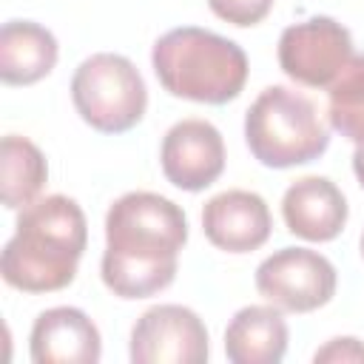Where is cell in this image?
I'll use <instances>...</instances> for the list:
<instances>
[{
    "mask_svg": "<svg viewBox=\"0 0 364 364\" xmlns=\"http://www.w3.org/2000/svg\"><path fill=\"white\" fill-rule=\"evenodd\" d=\"M353 54V34L324 14L293 23L279 37L282 71L307 88H327Z\"/></svg>",
    "mask_w": 364,
    "mask_h": 364,
    "instance_id": "7",
    "label": "cell"
},
{
    "mask_svg": "<svg viewBox=\"0 0 364 364\" xmlns=\"http://www.w3.org/2000/svg\"><path fill=\"white\" fill-rule=\"evenodd\" d=\"M28 350L34 364H97L102 355V338L82 310L51 307L34 318Z\"/></svg>",
    "mask_w": 364,
    "mask_h": 364,
    "instance_id": "11",
    "label": "cell"
},
{
    "mask_svg": "<svg viewBox=\"0 0 364 364\" xmlns=\"http://www.w3.org/2000/svg\"><path fill=\"white\" fill-rule=\"evenodd\" d=\"M256 290L282 313H313L336 296V267L310 247H282L256 267Z\"/></svg>",
    "mask_w": 364,
    "mask_h": 364,
    "instance_id": "6",
    "label": "cell"
},
{
    "mask_svg": "<svg viewBox=\"0 0 364 364\" xmlns=\"http://www.w3.org/2000/svg\"><path fill=\"white\" fill-rule=\"evenodd\" d=\"M245 142L264 168H293L327 151L330 128L310 97L287 85H267L245 114Z\"/></svg>",
    "mask_w": 364,
    "mask_h": 364,
    "instance_id": "4",
    "label": "cell"
},
{
    "mask_svg": "<svg viewBox=\"0 0 364 364\" xmlns=\"http://www.w3.org/2000/svg\"><path fill=\"white\" fill-rule=\"evenodd\" d=\"M151 65L159 85L179 100L225 105L247 82V54L239 43L199 28H171L154 43Z\"/></svg>",
    "mask_w": 364,
    "mask_h": 364,
    "instance_id": "3",
    "label": "cell"
},
{
    "mask_svg": "<svg viewBox=\"0 0 364 364\" xmlns=\"http://www.w3.org/2000/svg\"><path fill=\"white\" fill-rule=\"evenodd\" d=\"M202 230L208 242L228 253L259 250L273 230L267 202L253 191H222L202 208Z\"/></svg>",
    "mask_w": 364,
    "mask_h": 364,
    "instance_id": "10",
    "label": "cell"
},
{
    "mask_svg": "<svg viewBox=\"0 0 364 364\" xmlns=\"http://www.w3.org/2000/svg\"><path fill=\"white\" fill-rule=\"evenodd\" d=\"M287 321L273 304L242 307L225 330V355L233 364H279L287 353Z\"/></svg>",
    "mask_w": 364,
    "mask_h": 364,
    "instance_id": "13",
    "label": "cell"
},
{
    "mask_svg": "<svg viewBox=\"0 0 364 364\" xmlns=\"http://www.w3.org/2000/svg\"><path fill=\"white\" fill-rule=\"evenodd\" d=\"M165 179L179 191H205L225 171V139L208 119H182L168 128L159 148Z\"/></svg>",
    "mask_w": 364,
    "mask_h": 364,
    "instance_id": "9",
    "label": "cell"
},
{
    "mask_svg": "<svg viewBox=\"0 0 364 364\" xmlns=\"http://www.w3.org/2000/svg\"><path fill=\"white\" fill-rule=\"evenodd\" d=\"M188 242L185 210L151 191L122 193L105 213L102 284L119 299H148L176 279Z\"/></svg>",
    "mask_w": 364,
    "mask_h": 364,
    "instance_id": "1",
    "label": "cell"
},
{
    "mask_svg": "<svg viewBox=\"0 0 364 364\" xmlns=\"http://www.w3.org/2000/svg\"><path fill=\"white\" fill-rule=\"evenodd\" d=\"M71 102L100 134L131 131L148 108V88L136 65L111 51L85 57L71 77Z\"/></svg>",
    "mask_w": 364,
    "mask_h": 364,
    "instance_id": "5",
    "label": "cell"
},
{
    "mask_svg": "<svg viewBox=\"0 0 364 364\" xmlns=\"http://www.w3.org/2000/svg\"><path fill=\"white\" fill-rule=\"evenodd\" d=\"M208 6L219 20L247 28V26L262 23L270 14L273 0H208Z\"/></svg>",
    "mask_w": 364,
    "mask_h": 364,
    "instance_id": "17",
    "label": "cell"
},
{
    "mask_svg": "<svg viewBox=\"0 0 364 364\" xmlns=\"http://www.w3.org/2000/svg\"><path fill=\"white\" fill-rule=\"evenodd\" d=\"M361 256H364V233H361Z\"/></svg>",
    "mask_w": 364,
    "mask_h": 364,
    "instance_id": "20",
    "label": "cell"
},
{
    "mask_svg": "<svg viewBox=\"0 0 364 364\" xmlns=\"http://www.w3.org/2000/svg\"><path fill=\"white\" fill-rule=\"evenodd\" d=\"M347 216V199L327 176H301L282 196L287 230L307 242H333L344 230Z\"/></svg>",
    "mask_w": 364,
    "mask_h": 364,
    "instance_id": "12",
    "label": "cell"
},
{
    "mask_svg": "<svg viewBox=\"0 0 364 364\" xmlns=\"http://www.w3.org/2000/svg\"><path fill=\"white\" fill-rule=\"evenodd\" d=\"M57 37L34 20H9L0 28V80L6 85H34L57 65Z\"/></svg>",
    "mask_w": 364,
    "mask_h": 364,
    "instance_id": "14",
    "label": "cell"
},
{
    "mask_svg": "<svg viewBox=\"0 0 364 364\" xmlns=\"http://www.w3.org/2000/svg\"><path fill=\"white\" fill-rule=\"evenodd\" d=\"M88 222L82 208L63 193L26 205L17 216L14 236L0 253L3 282L23 293H54L74 282Z\"/></svg>",
    "mask_w": 364,
    "mask_h": 364,
    "instance_id": "2",
    "label": "cell"
},
{
    "mask_svg": "<svg viewBox=\"0 0 364 364\" xmlns=\"http://www.w3.org/2000/svg\"><path fill=\"white\" fill-rule=\"evenodd\" d=\"M210 353L205 321L182 304L148 307L131 327L134 364H205Z\"/></svg>",
    "mask_w": 364,
    "mask_h": 364,
    "instance_id": "8",
    "label": "cell"
},
{
    "mask_svg": "<svg viewBox=\"0 0 364 364\" xmlns=\"http://www.w3.org/2000/svg\"><path fill=\"white\" fill-rule=\"evenodd\" d=\"M313 361L318 364V361H341V364H347V361H364V344L358 341V338H353V336H344V338H330L321 350H316V355H313Z\"/></svg>",
    "mask_w": 364,
    "mask_h": 364,
    "instance_id": "18",
    "label": "cell"
},
{
    "mask_svg": "<svg viewBox=\"0 0 364 364\" xmlns=\"http://www.w3.org/2000/svg\"><path fill=\"white\" fill-rule=\"evenodd\" d=\"M353 173H355L358 185L364 188V142L355 145V151H353Z\"/></svg>",
    "mask_w": 364,
    "mask_h": 364,
    "instance_id": "19",
    "label": "cell"
},
{
    "mask_svg": "<svg viewBox=\"0 0 364 364\" xmlns=\"http://www.w3.org/2000/svg\"><path fill=\"white\" fill-rule=\"evenodd\" d=\"M327 119L350 142H364V54H353L327 85Z\"/></svg>",
    "mask_w": 364,
    "mask_h": 364,
    "instance_id": "16",
    "label": "cell"
},
{
    "mask_svg": "<svg viewBox=\"0 0 364 364\" xmlns=\"http://www.w3.org/2000/svg\"><path fill=\"white\" fill-rule=\"evenodd\" d=\"M0 196L9 210H23L37 199L48 179V165L43 151L20 134H6L0 142Z\"/></svg>",
    "mask_w": 364,
    "mask_h": 364,
    "instance_id": "15",
    "label": "cell"
}]
</instances>
